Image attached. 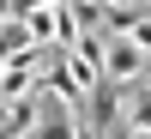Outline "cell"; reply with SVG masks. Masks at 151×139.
Masks as SVG:
<instances>
[{
	"instance_id": "obj_3",
	"label": "cell",
	"mask_w": 151,
	"mask_h": 139,
	"mask_svg": "<svg viewBox=\"0 0 151 139\" xmlns=\"http://www.w3.org/2000/svg\"><path fill=\"white\" fill-rule=\"evenodd\" d=\"M36 133V97H0V139H30Z\"/></svg>"
},
{
	"instance_id": "obj_2",
	"label": "cell",
	"mask_w": 151,
	"mask_h": 139,
	"mask_svg": "<svg viewBox=\"0 0 151 139\" xmlns=\"http://www.w3.org/2000/svg\"><path fill=\"white\" fill-rule=\"evenodd\" d=\"M115 103H121V127L133 139H151V73L139 85H127V91H115Z\"/></svg>"
},
{
	"instance_id": "obj_1",
	"label": "cell",
	"mask_w": 151,
	"mask_h": 139,
	"mask_svg": "<svg viewBox=\"0 0 151 139\" xmlns=\"http://www.w3.org/2000/svg\"><path fill=\"white\" fill-rule=\"evenodd\" d=\"M97 67H103V85H109V91H127V85H139L151 73V60L139 55V42H133L121 24H103V36H97Z\"/></svg>"
}]
</instances>
